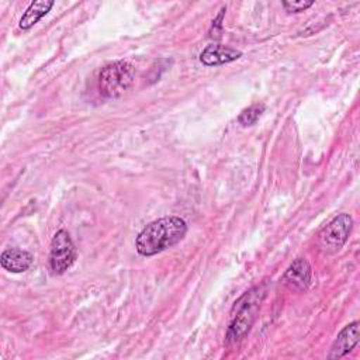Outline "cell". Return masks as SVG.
I'll return each instance as SVG.
<instances>
[{"label": "cell", "instance_id": "1", "mask_svg": "<svg viewBox=\"0 0 360 360\" xmlns=\"http://www.w3.org/2000/svg\"><path fill=\"white\" fill-rule=\"evenodd\" d=\"M187 232V224L176 215L162 217L148 224L136 236L135 248L141 256H155L176 243H179Z\"/></svg>", "mask_w": 360, "mask_h": 360}, {"label": "cell", "instance_id": "2", "mask_svg": "<svg viewBox=\"0 0 360 360\" xmlns=\"http://www.w3.org/2000/svg\"><path fill=\"white\" fill-rule=\"evenodd\" d=\"M263 295L264 291H262V287H253L235 301L226 330V343L240 340L250 330L257 316Z\"/></svg>", "mask_w": 360, "mask_h": 360}, {"label": "cell", "instance_id": "3", "mask_svg": "<svg viewBox=\"0 0 360 360\" xmlns=\"http://www.w3.org/2000/svg\"><path fill=\"white\" fill-rule=\"evenodd\" d=\"M135 80V68L125 60H117L101 68L98 90L105 98H117L124 94Z\"/></svg>", "mask_w": 360, "mask_h": 360}, {"label": "cell", "instance_id": "4", "mask_svg": "<svg viewBox=\"0 0 360 360\" xmlns=\"http://www.w3.org/2000/svg\"><path fill=\"white\" fill-rule=\"evenodd\" d=\"M353 228V218L342 212L336 215L328 225H325L318 233V246L325 253H336L349 239Z\"/></svg>", "mask_w": 360, "mask_h": 360}, {"label": "cell", "instance_id": "5", "mask_svg": "<svg viewBox=\"0 0 360 360\" xmlns=\"http://www.w3.org/2000/svg\"><path fill=\"white\" fill-rule=\"evenodd\" d=\"M77 257L76 246L66 229H59L52 240L49 249V267L53 274H63L72 267Z\"/></svg>", "mask_w": 360, "mask_h": 360}, {"label": "cell", "instance_id": "6", "mask_svg": "<svg viewBox=\"0 0 360 360\" xmlns=\"http://www.w3.org/2000/svg\"><path fill=\"white\" fill-rule=\"evenodd\" d=\"M311 277L312 271L309 263L305 259L300 257L288 266V269L283 274L281 281L292 291H305L311 284Z\"/></svg>", "mask_w": 360, "mask_h": 360}, {"label": "cell", "instance_id": "7", "mask_svg": "<svg viewBox=\"0 0 360 360\" xmlns=\"http://www.w3.org/2000/svg\"><path fill=\"white\" fill-rule=\"evenodd\" d=\"M359 321H353L349 325H346L333 340L328 359H340L350 353L359 343L360 338V329H359Z\"/></svg>", "mask_w": 360, "mask_h": 360}, {"label": "cell", "instance_id": "8", "mask_svg": "<svg viewBox=\"0 0 360 360\" xmlns=\"http://www.w3.org/2000/svg\"><path fill=\"white\" fill-rule=\"evenodd\" d=\"M240 56H242V52L235 48L221 45V44H211L202 49V52L200 53V60L205 66H218V65L233 62Z\"/></svg>", "mask_w": 360, "mask_h": 360}, {"label": "cell", "instance_id": "9", "mask_svg": "<svg viewBox=\"0 0 360 360\" xmlns=\"http://www.w3.org/2000/svg\"><path fill=\"white\" fill-rule=\"evenodd\" d=\"M32 262H34V256L30 252L18 248L6 249L0 255L1 267L10 273H24L31 267Z\"/></svg>", "mask_w": 360, "mask_h": 360}, {"label": "cell", "instance_id": "10", "mask_svg": "<svg viewBox=\"0 0 360 360\" xmlns=\"http://www.w3.org/2000/svg\"><path fill=\"white\" fill-rule=\"evenodd\" d=\"M53 1L52 0H41V1H32L22 17L20 18V28L21 30H30L34 24H37L44 15L48 14V11L52 8Z\"/></svg>", "mask_w": 360, "mask_h": 360}, {"label": "cell", "instance_id": "11", "mask_svg": "<svg viewBox=\"0 0 360 360\" xmlns=\"http://www.w3.org/2000/svg\"><path fill=\"white\" fill-rule=\"evenodd\" d=\"M263 111H264L263 104H252L248 108L242 110V112L238 117V121L243 127H250L259 120V117L263 114Z\"/></svg>", "mask_w": 360, "mask_h": 360}, {"label": "cell", "instance_id": "12", "mask_svg": "<svg viewBox=\"0 0 360 360\" xmlns=\"http://www.w3.org/2000/svg\"><path fill=\"white\" fill-rule=\"evenodd\" d=\"M314 4L312 0H300V1H283V7L288 13H301Z\"/></svg>", "mask_w": 360, "mask_h": 360}]
</instances>
